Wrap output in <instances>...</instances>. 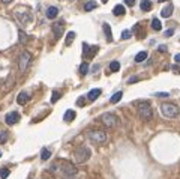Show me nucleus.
Segmentation results:
<instances>
[{
  "label": "nucleus",
  "instance_id": "nucleus-1",
  "mask_svg": "<svg viewBox=\"0 0 180 179\" xmlns=\"http://www.w3.org/2000/svg\"><path fill=\"white\" fill-rule=\"evenodd\" d=\"M50 172L54 173V175H59L63 179H72L77 175V167L66 159H57L51 164Z\"/></svg>",
  "mask_w": 180,
  "mask_h": 179
},
{
  "label": "nucleus",
  "instance_id": "nucleus-2",
  "mask_svg": "<svg viewBox=\"0 0 180 179\" xmlns=\"http://www.w3.org/2000/svg\"><path fill=\"white\" fill-rule=\"evenodd\" d=\"M90 157H92V152H90V149L87 146H80V148H77L75 152H74V158H75V161L80 163V164L87 163Z\"/></svg>",
  "mask_w": 180,
  "mask_h": 179
},
{
  "label": "nucleus",
  "instance_id": "nucleus-3",
  "mask_svg": "<svg viewBox=\"0 0 180 179\" xmlns=\"http://www.w3.org/2000/svg\"><path fill=\"white\" fill-rule=\"evenodd\" d=\"M15 17H17V20L20 21L21 24H29V23H32V14H30V11H29L27 8H23V6H18L15 8L14 11Z\"/></svg>",
  "mask_w": 180,
  "mask_h": 179
},
{
  "label": "nucleus",
  "instance_id": "nucleus-4",
  "mask_svg": "<svg viewBox=\"0 0 180 179\" xmlns=\"http://www.w3.org/2000/svg\"><path fill=\"white\" fill-rule=\"evenodd\" d=\"M32 59H33V56H32L30 51H23L20 54V57H18V71L24 74V72L27 71V68L30 66Z\"/></svg>",
  "mask_w": 180,
  "mask_h": 179
},
{
  "label": "nucleus",
  "instance_id": "nucleus-5",
  "mask_svg": "<svg viewBox=\"0 0 180 179\" xmlns=\"http://www.w3.org/2000/svg\"><path fill=\"white\" fill-rule=\"evenodd\" d=\"M87 137L92 143L95 145H102L107 142V132L105 131H101V130H92L87 132Z\"/></svg>",
  "mask_w": 180,
  "mask_h": 179
},
{
  "label": "nucleus",
  "instance_id": "nucleus-6",
  "mask_svg": "<svg viewBox=\"0 0 180 179\" xmlns=\"http://www.w3.org/2000/svg\"><path fill=\"white\" fill-rule=\"evenodd\" d=\"M161 111H162V115L165 117H170V119H173V117H177L179 116V107L176 105L174 103H164L161 105Z\"/></svg>",
  "mask_w": 180,
  "mask_h": 179
},
{
  "label": "nucleus",
  "instance_id": "nucleus-7",
  "mask_svg": "<svg viewBox=\"0 0 180 179\" xmlns=\"http://www.w3.org/2000/svg\"><path fill=\"white\" fill-rule=\"evenodd\" d=\"M138 116H140V119H143V120H150V119H152L153 110L147 101L138 104Z\"/></svg>",
  "mask_w": 180,
  "mask_h": 179
},
{
  "label": "nucleus",
  "instance_id": "nucleus-8",
  "mask_svg": "<svg viewBox=\"0 0 180 179\" xmlns=\"http://www.w3.org/2000/svg\"><path fill=\"white\" fill-rule=\"evenodd\" d=\"M99 120H101V124L105 125L107 128H116L119 124V117L114 115V113H104L102 116L99 117Z\"/></svg>",
  "mask_w": 180,
  "mask_h": 179
},
{
  "label": "nucleus",
  "instance_id": "nucleus-9",
  "mask_svg": "<svg viewBox=\"0 0 180 179\" xmlns=\"http://www.w3.org/2000/svg\"><path fill=\"white\" fill-rule=\"evenodd\" d=\"M98 45H89V44H86L84 42L83 44V56H84V59H92L93 56L98 53Z\"/></svg>",
  "mask_w": 180,
  "mask_h": 179
},
{
  "label": "nucleus",
  "instance_id": "nucleus-10",
  "mask_svg": "<svg viewBox=\"0 0 180 179\" xmlns=\"http://www.w3.org/2000/svg\"><path fill=\"white\" fill-rule=\"evenodd\" d=\"M8 125H15L18 120H20V113L18 111H12V113H8L6 117H5Z\"/></svg>",
  "mask_w": 180,
  "mask_h": 179
},
{
  "label": "nucleus",
  "instance_id": "nucleus-11",
  "mask_svg": "<svg viewBox=\"0 0 180 179\" xmlns=\"http://www.w3.org/2000/svg\"><path fill=\"white\" fill-rule=\"evenodd\" d=\"M14 83H15V77H14V74L11 72V74L6 77L5 83H3V90H5V92H9V90L14 87Z\"/></svg>",
  "mask_w": 180,
  "mask_h": 179
},
{
  "label": "nucleus",
  "instance_id": "nucleus-12",
  "mask_svg": "<svg viewBox=\"0 0 180 179\" xmlns=\"http://www.w3.org/2000/svg\"><path fill=\"white\" fill-rule=\"evenodd\" d=\"M63 30H65V24L63 23H54L53 24V33H54L56 38H60L63 35Z\"/></svg>",
  "mask_w": 180,
  "mask_h": 179
},
{
  "label": "nucleus",
  "instance_id": "nucleus-13",
  "mask_svg": "<svg viewBox=\"0 0 180 179\" xmlns=\"http://www.w3.org/2000/svg\"><path fill=\"white\" fill-rule=\"evenodd\" d=\"M173 11H174V5H173V3H168V5L162 9L161 15H162L164 18H170V17L173 15Z\"/></svg>",
  "mask_w": 180,
  "mask_h": 179
},
{
  "label": "nucleus",
  "instance_id": "nucleus-14",
  "mask_svg": "<svg viewBox=\"0 0 180 179\" xmlns=\"http://www.w3.org/2000/svg\"><path fill=\"white\" fill-rule=\"evenodd\" d=\"M29 99H30L29 93H26V92H20V95H18V98H17V103L20 104V105H26V104L29 103Z\"/></svg>",
  "mask_w": 180,
  "mask_h": 179
},
{
  "label": "nucleus",
  "instance_id": "nucleus-15",
  "mask_svg": "<svg viewBox=\"0 0 180 179\" xmlns=\"http://www.w3.org/2000/svg\"><path fill=\"white\" fill-rule=\"evenodd\" d=\"M102 29H104V32H105V38H107V41L113 42V33H111L110 24H108V23H104V24H102Z\"/></svg>",
  "mask_w": 180,
  "mask_h": 179
},
{
  "label": "nucleus",
  "instance_id": "nucleus-16",
  "mask_svg": "<svg viewBox=\"0 0 180 179\" xmlns=\"http://www.w3.org/2000/svg\"><path fill=\"white\" fill-rule=\"evenodd\" d=\"M57 14H59V9H57L56 6H50L48 9H47V12H45L47 18H50V20L56 18V17H57Z\"/></svg>",
  "mask_w": 180,
  "mask_h": 179
},
{
  "label": "nucleus",
  "instance_id": "nucleus-17",
  "mask_svg": "<svg viewBox=\"0 0 180 179\" xmlns=\"http://www.w3.org/2000/svg\"><path fill=\"white\" fill-rule=\"evenodd\" d=\"M125 6L123 5H116V6L113 8V14L116 15V17H122V15H125Z\"/></svg>",
  "mask_w": 180,
  "mask_h": 179
},
{
  "label": "nucleus",
  "instance_id": "nucleus-18",
  "mask_svg": "<svg viewBox=\"0 0 180 179\" xmlns=\"http://www.w3.org/2000/svg\"><path fill=\"white\" fill-rule=\"evenodd\" d=\"M101 93H102V90L101 89H92L89 93H87V98H89V101H95Z\"/></svg>",
  "mask_w": 180,
  "mask_h": 179
},
{
  "label": "nucleus",
  "instance_id": "nucleus-19",
  "mask_svg": "<svg viewBox=\"0 0 180 179\" xmlns=\"http://www.w3.org/2000/svg\"><path fill=\"white\" fill-rule=\"evenodd\" d=\"M141 11L143 12H149V11H152V3H150V0H141Z\"/></svg>",
  "mask_w": 180,
  "mask_h": 179
},
{
  "label": "nucleus",
  "instance_id": "nucleus-20",
  "mask_svg": "<svg viewBox=\"0 0 180 179\" xmlns=\"http://www.w3.org/2000/svg\"><path fill=\"white\" fill-rule=\"evenodd\" d=\"M75 116H77V113L74 110H68L65 113V116H63V120L65 122H71L72 119H75Z\"/></svg>",
  "mask_w": 180,
  "mask_h": 179
},
{
  "label": "nucleus",
  "instance_id": "nucleus-21",
  "mask_svg": "<svg viewBox=\"0 0 180 179\" xmlns=\"http://www.w3.org/2000/svg\"><path fill=\"white\" fill-rule=\"evenodd\" d=\"M96 8H98L96 2H93V0H89V2L84 5V11H86V12H90L92 9H96Z\"/></svg>",
  "mask_w": 180,
  "mask_h": 179
},
{
  "label": "nucleus",
  "instance_id": "nucleus-22",
  "mask_svg": "<svg viewBox=\"0 0 180 179\" xmlns=\"http://www.w3.org/2000/svg\"><path fill=\"white\" fill-rule=\"evenodd\" d=\"M146 59H147V51H140L138 54L135 56V62H137V63L144 62Z\"/></svg>",
  "mask_w": 180,
  "mask_h": 179
},
{
  "label": "nucleus",
  "instance_id": "nucleus-23",
  "mask_svg": "<svg viewBox=\"0 0 180 179\" xmlns=\"http://www.w3.org/2000/svg\"><path fill=\"white\" fill-rule=\"evenodd\" d=\"M152 29L156 30V32H159L161 29H162V24H161V21L158 20V18H153L152 20Z\"/></svg>",
  "mask_w": 180,
  "mask_h": 179
},
{
  "label": "nucleus",
  "instance_id": "nucleus-24",
  "mask_svg": "<svg viewBox=\"0 0 180 179\" xmlns=\"http://www.w3.org/2000/svg\"><path fill=\"white\" fill-rule=\"evenodd\" d=\"M50 157H51V152H50L47 148H44V149L41 151V159L42 161H47Z\"/></svg>",
  "mask_w": 180,
  "mask_h": 179
},
{
  "label": "nucleus",
  "instance_id": "nucleus-25",
  "mask_svg": "<svg viewBox=\"0 0 180 179\" xmlns=\"http://www.w3.org/2000/svg\"><path fill=\"white\" fill-rule=\"evenodd\" d=\"M119 69H120V62L113 60V62L110 63V71H111V72H117Z\"/></svg>",
  "mask_w": 180,
  "mask_h": 179
},
{
  "label": "nucleus",
  "instance_id": "nucleus-26",
  "mask_svg": "<svg viewBox=\"0 0 180 179\" xmlns=\"http://www.w3.org/2000/svg\"><path fill=\"white\" fill-rule=\"evenodd\" d=\"M132 33H137L140 38H141V36H144V32L141 30V24H140V23L134 26V29H132Z\"/></svg>",
  "mask_w": 180,
  "mask_h": 179
},
{
  "label": "nucleus",
  "instance_id": "nucleus-27",
  "mask_svg": "<svg viewBox=\"0 0 180 179\" xmlns=\"http://www.w3.org/2000/svg\"><path fill=\"white\" fill-rule=\"evenodd\" d=\"M74 39H75V33H74V32H69V33L66 35V39H65V44H66V45H71V44L74 42Z\"/></svg>",
  "mask_w": 180,
  "mask_h": 179
},
{
  "label": "nucleus",
  "instance_id": "nucleus-28",
  "mask_svg": "<svg viewBox=\"0 0 180 179\" xmlns=\"http://www.w3.org/2000/svg\"><path fill=\"white\" fill-rule=\"evenodd\" d=\"M122 97H123V93H122V92H116V93H114V95L111 97L110 101H111L113 104H116V103H119V101L122 99Z\"/></svg>",
  "mask_w": 180,
  "mask_h": 179
},
{
  "label": "nucleus",
  "instance_id": "nucleus-29",
  "mask_svg": "<svg viewBox=\"0 0 180 179\" xmlns=\"http://www.w3.org/2000/svg\"><path fill=\"white\" fill-rule=\"evenodd\" d=\"M18 36H20V44H23V45H24V44H27V35L24 33V32H23V30H18Z\"/></svg>",
  "mask_w": 180,
  "mask_h": 179
},
{
  "label": "nucleus",
  "instance_id": "nucleus-30",
  "mask_svg": "<svg viewBox=\"0 0 180 179\" xmlns=\"http://www.w3.org/2000/svg\"><path fill=\"white\" fill-rule=\"evenodd\" d=\"M80 72H81L83 76H86V74L89 72V65H87V63H86V62L80 65Z\"/></svg>",
  "mask_w": 180,
  "mask_h": 179
},
{
  "label": "nucleus",
  "instance_id": "nucleus-31",
  "mask_svg": "<svg viewBox=\"0 0 180 179\" xmlns=\"http://www.w3.org/2000/svg\"><path fill=\"white\" fill-rule=\"evenodd\" d=\"M8 140V131H0V145H2V143H5V142H6Z\"/></svg>",
  "mask_w": 180,
  "mask_h": 179
},
{
  "label": "nucleus",
  "instance_id": "nucleus-32",
  "mask_svg": "<svg viewBox=\"0 0 180 179\" xmlns=\"http://www.w3.org/2000/svg\"><path fill=\"white\" fill-rule=\"evenodd\" d=\"M59 98H60V93H59L57 90H54V92H53V97H51V103L56 104L57 101H59Z\"/></svg>",
  "mask_w": 180,
  "mask_h": 179
},
{
  "label": "nucleus",
  "instance_id": "nucleus-33",
  "mask_svg": "<svg viewBox=\"0 0 180 179\" xmlns=\"http://www.w3.org/2000/svg\"><path fill=\"white\" fill-rule=\"evenodd\" d=\"M8 176H9V170H8V169H0V178L6 179Z\"/></svg>",
  "mask_w": 180,
  "mask_h": 179
},
{
  "label": "nucleus",
  "instance_id": "nucleus-34",
  "mask_svg": "<svg viewBox=\"0 0 180 179\" xmlns=\"http://www.w3.org/2000/svg\"><path fill=\"white\" fill-rule=\"evenodd\" d=\"M131 30H123V33H122V39H129V38H131Z\"/></svg>",
  "mask_w": 180,
  "mask_h": 179
},
{
  "label": "nucleus",
  "instance_id": "nucleus-35",
  "mask_svg": "<svg viewBox=\"0 0 180 179\" xmlns=\"http://www.w3.org/2000/svg\"><path fill=\"white\" fill-rule=\"evenodd\" d=\"M156 97L158 98H167V97H170V93H167V92H158Z\"/></svg>",
  "mask_w": 180,
  "mask_h": 179
},
{
  "label": "nucleus",
  "instance_id": "nucleus-36",
  "mask_svg": "<svg viewBox=\"0 0 180 179\" xmlns=\"http://www.w3.org/2000/svg\"><path fill=\"white\" fill-rule=\"evenodd\" d=\"M138 80H140L138 77H132V78H129V80H128V83H129V84H132V83H137Z\"/></svg>",
  "mask_w": 180,
  "mask_h": 179
},
{
  "label": "nucleus",
  "instance_id": "nucleus-37",
  "mask_svg": "<svg viewBox=\"0 0 180 179\" xmlns=\"http://www.w3.org/2000/svg\"><path fill=\"white\" fill-rule=\"evenodd\" d=\"M125 5H128V6H134V5H135V0H125Z\"/></svg>",
  "mask_w": 180,
  "mask_h": 179
},
{
  "label": "nucleus",
  "instance_id": "nucleus-38",
  "mask_svg": "<svg viewBox=\"0 0 180 179\" xmlns=\"http://www.w3.org/2000/svg\"><path fill=\"white\" fill-rule=\"evenodd\" d=\"M173 33H174V30H173V29H170V30H167V32H165V36H167V38H170Z\"/></svg>",
  "mask_w": 180,
  "mask_h": 179
},
{
  "label": "nucleus",
  "instance_id": "nucleus-39",
  "mask_svg": "<svg viewBox=\"0 0 180 179\" xmlns=\"http://www.w3.org/2000/svg\"><path fill=\"white\" fill-rule=\"evenodd\" d=\"M171 69H173V71H174V72H176V74H180V68H179V66H177V65H174V66H173V68H171Z\"/></svg>",
  "mask_w": 180,
  "mask_h": 179
},
{
  "label": "nucleus",
  "instance_id": "nucleus-40",
  "mask_svg": "<svg viewBox=\"0 0 180 179\" xmlns=\"http://www.w3.org/2000/svg\"><path fill=\"white\" fill-rule=\"evenodd\" d=\"M77 104H78V105H83V104H86V99H84V98H80V99L77 101Z\"/></svg>",
  "mask_w": 180,
  "mask_h": 179
},
{
  "label": "nucleus",
  "instance_id": "nucleus-41",
  "mask_svg": "<svg viewBox=\"0 0 180 179\" xmlns=\"http://www.w3.org/2000/svg\"><path fill=\"white\" fill-rule=\"evenodd\" d=\"M158 50H159L161 53H165V51H167V47H165V45H159V48H158Z\"/></svg>",
  "mask_w": 180,
  "mask_h": 179
},
{
  "label": "nucleus",
  "instance_id": "nucleus-42",
  "mask_svg": "<svg viewBox=\"0 0 180 179\" xmlns=\"http://www.w3.org/2000/svg\"><path fill=\"white\" fill-rule=\"evenodd\" d=\"M174 60H176V63H180V54H176V56H174Z\"/></svg>",
  "mask_w": 180,
  "mask_h": 179
},
{
  "label": "nucleus",
  "instance_id": "nucleus-43",
  "mask_svg": "<svg viewBox=\"0 0 180 179\" xmlns=\"http://www.w3.org/2000/svg\"><path fill=\"white\" fill-rule=\"evenodd\" d=\"M2 2H3V3H11L12 0H2Z\"/></svg>",
  "mask_w": 180,
  "mask_h": 179
},
{
  "label": "nucleus",
  "instance_id": "nucleus-44",
  "mask_svg": "<svg viewBox=\"0 0 180 179\" xmlns=\"http://www.w3.org/2000/svg\"><path fill=\"white\" fill-rule=\"evenodd\" d=\"M107 2H108V0H102V3H107Z\"/></svg>",
  "mask_w": 180,
  "mask_h": 179
},
{
  "label": "nucleus",
  "instance_id": "nucleus-45",
  "mask_svg": "<svg viewBox=\"0 0 180 179\" xmlns=\"http://www.w3.org/2000/svg\"><path fill=\"white\" fill-rule=\"evenodd\" d=\"M158 2H167V0H158Z\"/></svg>",
  "mask_w": 180,
  "mask_h": 179
},
{
  "label": "nucleus",
  "instance_id": "nucleus-46",
  "mask_svg": "<svg viewBox=\"0 0 180 179\" xmlns=\"http://www.w3.org/2000/svg\"><path fill=\"white\" fill-rule=\"evenodd\" d=\"M0 157H2V152H0Z\"/></svg>",
  "mask_w": 180,
  "mask_h": 179
}]
</instances>
